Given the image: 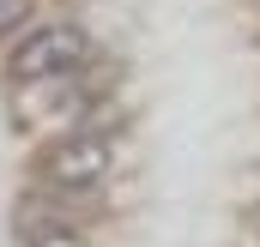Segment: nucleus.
Returning <instances> with one entry per match:
<instances>
[{
	"label": "nucleus",
	"mask_w": 260,
	"mask_h": 247,
	"mask_svg": "<svg viewBox=\"0 0 260 247\" xmlns=\"http://www.w3.org/2000/svg\"><path fill=\"white\" fill-rule=\"evenodd\" d=\"M30 247H85V235H73V229H43Z\"/></svg>",
	"instance_id": "nucleus-3"
},
{
	"label": "nucleus",
	"mask_w": 260,
	"mask_h": 247,
	"mask_svg": "<svg viewBox=\"0 0 260 247\" xmlns=\"http://www.w3.org/2000/svg\"><path fill=\"white\" fill-rule=\"evenodd\" d=\"M24 12H30V0H0V30H18Z\"/></svg>",
	"instance_id": "nucleus-4"
},
{
	"label": "nucleus",
	"mask_w": 260,
	"mask_h": 247,
	"mask_svg": "<svg viewBox=\"0 0 260 247\" xmlns=\"http://www.w3.org/2000/svg\"><path fill=\"white\" fill-rule=\"evenodd\" d=\"M43 175L55 187H91L109 175V139L103 133H67L61 145H49V157H43Z\"/></svg>",
	"instance_id": "nucleus-2"
},
{
	"label": "nucleus",
	"mask_w": 260,
	"mask_h": 247,
	"mask_svg": "<svg viewBox=\"0 0 260 247\" xmlns=\"http://www.w3.org/2000/svg\"><path fill=\"white\" fill-rule=\"evenodd\" d=\"M79 61H85V30L79 24H43L12 49V78L18 85H49V78H67Z\"/></svg>",
	"instance_id": "nucleus-1"
}]
</instances>
